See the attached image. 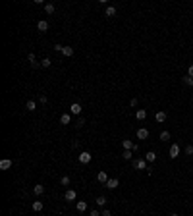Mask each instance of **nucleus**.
<instances>
[{"mask_svg": "<svg viewBox=\"0 0 193 216\" xmlns=\"http://www.w3.org/2000/svg\"><path fill=\"white\" fill-rule=\"evenodd\" d=\"M131 164H133V168H137V170H147L149 168V162L145 160V158H135V160H131Z\"/></svg>", "mask_w": 193, "mask_h": 216, "instance_id": "f257e3e1", "label": "nucleus"}, {"mask_svg": "<svg viewBox=\"0 0 193 216\" xmlns=\"http://www.w3.org/2000/svg\"><path fill=\"white\" fill-rule=\"evenodd\" d=\"M122 147H124L126 150H133V153H137V150H139V145H135L133 141H129V139H124V141H122Z\"/></svg>", "mask_w": 193, "mask_h": 216, "instance_id": "f03ea898", "label": "nucleus"}, {"mask_svg": "<svg viewBox=\"0 0 193 216\" xmlns=\"http://www.w3.org/2000/svg\"><path fill=\"white\" fill-rule=\"evenodd\" d=\"M180 154H182V149H180V145H170V150H168V156L170 158H178Z\"/></svg>", "mask_w": 193, "mask_h": 216, "instance_id": "7ed1b4c3", "label": "nucleus"}, {"mask_svg": "<svg viewBox=\"0 0 193 216\" xmlns=\"http://www.w3.org/2000/svg\"><path fill=\"white\" fill-rule=\"evenodd\" d=\"M91 153H87V150H83V153H79V156H77V160L81 162V164H89L91 162Z\"/></svg>", "mask_w": 193, "mask_h": 216, "instance_id": "20e7f679", "label": "nucleus"}, {"mask_svg": "<svg viewBox=\"0 0 193 216\" xmlns=\"http://www.w3.org/2000/svg\"><path fill=\"white\" fill-rule=\"evenodd\" d=\"M83 106H81L79 102H72V106H70V114H73V116H79Z\"/></svg>", "mask_w": 193, "mask_h": 216, "instance_id": "39448f33", "label": "nucleus"}, {"mask_svg": "<svg viewBox=\"0 0 193 216\" xmlns=\"http://www.w3.org/2000/svg\"><path fill=\"white\" fill-rule=\"evenodd\" d=\"M118 185H120V181H118V178H110V180L104 183V187H106V189H116Z\"/></svg>", "mask_w": 193, "mask_h": 216, "instance_id": "423d86ee", "label": "nucleus"}, {"mask_svg": "<svg viewBox=\"0 0 193 216\" xmlns=\"http://www.w3.org/2000/svg\"><path fill=\"white\" fill-rule=\"evenodd\" d=\"M145 118H147V110L145 108H137V110H135V120L143 122Z\"/></svg>", "mask_w": 193, "mask_h": 216, "instance_id": "0eeeda50", "label": "nucleus"}, {"mask_svg": "<svg viewBox=\"0 0 193 216\" xmlns=\"http://www.w3.org/2000/svg\"><path fill=\"white\" fill-rule=\"evenodd\" d=\"M64 199H66V201H75V199H77L75 189H68V191L64 193Z\"/></svg>", "mask_w": 193, "mask_h": 216, "instance_id": "6e6552de", "label": "nucleus"}, {"mask_svg": "<svg viewBox=\"0 0 193 216\" xmlns=\"http://www.w3.org/2000/svg\"><path fill=\"white\" fill-rule=\"evenodd\" d=\"M60 124L62 125H70L72 124V114H62V116H60Z\"/></svg>", "mask_w": 193, "mask_h": 216, "instance_id": "1a4fd4ad", "label": "nucleus"}, {"mask_svg": "<svg viewBox=\"0 0 193 216\" xmlns=\"http://www.w3.org/2000/svg\"><path fill=\"white\" fill-rule=\"evenodd\" d=\"M97 180H98V181H101V183H106V181H108V180H110V178H108V174H106V172H104V170H101V172H98V174H97Z\"/></svg>", "mask_w": 193, "mask_h": 216, "instance_id": "9d476101", "label": "nucleus"}, {"mask_svg": "<svg viewBox=\"0 0 193 216\" xmlns=\"http://www.w3.org/2000/svg\"><path fill=\"white\" fill-rule=\"evenodd\" d=\"M95 203H97V206L104 209V206H106V203H108V199H106L104 195H101V197H97V199H95Z\"/></svg>", "mask_w": 193, "mask_h": 216, "instance_id": "9b49d317", "label": "nucleus"}, {"mask_svg": "<svg viewBox=\"0 0 193 216\" xmlns=\"http://www.w3.org/2000/svg\"><path fill=\"white\" fill-rule=\"evenodd\" d=\"M147 137H149V129L139 128V129H137V139H147Z\"/></svg>", "mask_w": 193, "mask_h": 216, "instance_id": "f8f14e48", "label": "nucleus"}, {"mask_svg": "<svg viewBox=\"0 0 193 216\" xmlns=\"http://www.w3.org/2000/svg\"><path fill=\"white\" fill-rule=\"evenodd\" d=\"M10 168H12V160H10V158L0 160V170H10Z\"/></svg>", "mask_w": 193, "mask_h": 216, "instance_id": "ddd939ff", "label": "nucleus"}, {"mask_svg": "<svg viewBox=\"0 0 193 216\" xmlns=\"http://www.w3.org/2000/svg\"><path fill=\"white\" fill-rule=\"evenodd\" d=\"M145 160L149 162V164H153V162L157 160V153H153V150H149V153L145 154Z\"/></svg>", "mask_w": 193, "mask_h": 216, "instance_id": "4468645a", "label": "nucleus"}, {"mask_svg": "<svg viewBox=\"0 0 193 216\" xmlns=\"http://www.w3.org/2000/svg\"><path fill=\"white\" fill-rule=\"evenodd\" d=\"M104 15H106V18H114V15H116V8H114V6H106Z\"/></svg>", "mask_w": 193, "mask_h": 216, "instance_id": "2eb2a0df", "label": "nucleus"}, {"mask_svg": "<svg viewBox=\"0 0 193 216\" xmlns=\"http://www.w3.org/2000/svg\"><path fill=\"white\" fill-rule=\"evenodd\" d=\"M33 193H35L37 197H41V195L44 193V185H41V183H37V185L33 187Z\"/></svg>", "mask_w": 193, "mask_h": 216, "instance_id": "dca6fc26", "label": "nucleus"}, {"mask_svg": "<svg viewBox=\"0 0 193 216\" xmlns=\"http://www.w3.org/2000/svg\"><path fill=\"white\" fill-rule=\"evenodd\" d=\"M37 29H39V31H43V33H44V31H48V21L41 19V21L37 23Z\"/></svg>", "mask_w": 193, "mask_h": 216, "instance_id": "f3484780", "label": "nucleus"}, {"mask_svg": "<svg viewBox=\"0 0 193 216\" xmlns=\"http://www.w3.org/2000/svg\"><path fill=\"white\" fill-rule=\"evenodd\" d=\"M75 209H77V212H85V210H87V203L85 201H77Z\"/></svg>", "mask_w": 193, "mask_h": 216, "instance_id": "a211bd4d", "label": "nucleus"}, {"mask_svg": "<svg viewBox=\"0 0 193 216\" xmlns=\"http://www.w3.org/2000/svg\"><path fill=\"white\" fill-rule=\"evenodd\" d=\"M133 154H135L133 150H126V149L122 150V158H124V160H131V158H133Z\"/></svg>", "mask_w": 193, "mask_h": 216, "instance_id": "6ab92c4d", "label": "nucleus"}, {"mask_svg": "<svg viewBox=\"0 0 193 216\" xmlns=\"http://www.w3.org/2000/svg\"><path fill=\"white\" fill-rule=\"evenodd\" d=\"M155 120L158 122V124H162V122H166V112H157V116H155Z\"/></svg>", "mask_w": 193, "mask_h": 216, "instance_id": "aec40b11", "label": "nucleus"}, {"mask_svg": "<svg viewBox=\"0 0 193 216\" xmlns=\"http://www.w3.org/2000/svg\"><path fill=\"white\" fill-rule=\"evenodd\" d=\"M182 83L186 85V87H193V77H189V75H183V77H182Z\"/></svg>", "mask_w": 193, "mask_h": 216, "instance_id": "412c9836", "label": "nucleus"}, {"mask_svg": "<svg viewBox=\"0 0 193 216\" xmlns=\"http://www.w3.org/2000/svg\"><path fill=\"white\" fill-rule=\"evenodd\" d=\"M25 108L29 110V112H35V110H37V102H35V100H27Z\"/></svg>", "mask_w": 193, "mask_h": 216, "instance_id": "4be33fe9", "label": "nucleus"}, {"mask_svg": "<svg viewBox=\"0 0 193 216\" xmlns=\"http://www.w3.org/2000/svg\"><path fill=\"white\" fill-rule=\"evenodd\" d=\"M33 210H35V212H41V210H43V201H33Z\"/></svg>", "mask_w": 193, "mask_h": 216, "instance_id": "5701e85b", "label": "nucleus"}, {"mask_svg": "<svg viewBox=\"0 0 193 216\" xmlns=\"http://www.w3.org/2000/svg\"><path fill=\"white\" fill-rule=\"evenodd\" d=\"M27 62L33 64V66H39V62H37V58H35V54H33V52H29V54H27Z\"/></svg>", "mask_w": 193, "mask_h": 216, "instance_id": "b1692460", "label": "nucleus"}, {"mask_svg": "<svg viewBox=\"0 0 193 216\" xmlns=\"http://www.w3.org/2000/svg\"><path fill=\"white\" fill-rule=\"evenodd\" d=\"M62 54H64V56H73V46H64Z\"/></svg>", "mask_w": 193, "mask_h": 216, "instance_id": "393cba45", "label": "nucleus"}, {"mask_svg": "<svg viewBox=\"0 0 193 216\" xmlns=\"http://www.w3.org/2000/svg\"><path fill=\"white\" fill-rule=\"evenodd\" d=\"M54 4H44V12H47V14H54Z\"/></svg>", "mask_w": 193, "mask_h": 216, "instance_id": "a878e982", "label": "nucleus"}, {"mask_svg": "<svg viewBox=\"0 0 193 216\" xmlns=\"http://www.w3.org/2000/svg\"><path fill=\"white\" fill-rule=\"evenodd\" d=\"M70 183H72L70 176H62V178H60V185H70Z\"/></svg>", "mask_w": 193, "mask_h": 216, "instance_id": "bb28decb", "label": "nucleus"}, {"mask_svg": "<svg viewBox=\"0 0 193 216\" xmlns=\"http://www.w3.org/2000/svg\"><path fill=\"white\" fill-rule=\"evenodd\" d=\"M73 125H75L77 129H81V128L85 125V118H79V120H75V124H73Z\"/></svg>", "mask_w": 193, "mask_h": 216, "instance_id": "cd10ccee", "label": "nucleus"}, {"mask_svg": "<svg viewBox=\"0 0 193 216\" xmlns=\"http://www.w3.org/2000/svg\"><path fill=\"white\" fill-rule=\"evenodd\" d=\"M183 154H187V156H193V145H187L186 149H183Z\"/></svg>", "mask_w": 193, "mask_h": 216, "instance_id": "c85d7f7f", "label": "nucleus"}, {"mask_svg": "<svg viewBox=\"0 0 193 216\" xmlns=\"http://www.w3.org/2000/svg\"><path fill=\"white\" fill-rule=\"evenodd\" d=\"M158 137H160V141H168V139H170V131H160V135H158Z\"/></svg>", "mask_w": 193, "mask_h": 216, "instance_id": "c756f323", "label": "nucleus"}, {"mask_svg": "<svg viewBox=\"0 0 193 216\" xmlns=\"http://www.w3.org/2000/svg\"><path fill=\"white\" fill-rule=\"evenodd\" d=\"M50 64H52V60H50V58H43V60H41V66H43V68H48Z\"/></svg>", "mask_w": 193, "mask_h": 216, "instance_id": "7c9ffc66", "label": "nucleus"}, {"mask_svg": "<svg viewBox=\"0 0 193 216\" xmlns=\"http://www.w3.org/2000/svg\"><path fill=\"white\" fill-rule=\"evenodd\" d=\"M39 102H41V104H43V106H44V104L48 102V99H47V97H44V95H41V97H39Z\"/></svg>", "mask_w": 193, "mask_h": 216, "instance_id": "2f4dec72", "label": "nucleus"}, {"mask_svg": "<svg viewBox=\"0 0 193 216\" xmlns=\"http://www.w3.org/2000/svg\"><path fill=\"white\" fill-rule=\"evenodd\" d=\"M101 216H112V212H110L108 209H102L101 210Z\"/></svg>", "mask_w": 193, "mask_h": 216, "instance_id": "473e14b6", "label": "nucleus"}, {"mask_svg": "<svg viewBox=\"0 0 193 216\" xmlns=\"http://www.w3.org/2000/svg\"><path fill=\"white\" fill-rule=\"evenodd\" d=\"M137 102H139V100H137V99H131V100H129V106H133V108H137Z\"/></svg>", "mask_w": 193, "mask_h": 216, "instance_id": "72a5a7b5", "label": "nucleus"}, {"mask_svg": "<svg viewBox=\"0 0 193 216\" xmlns=\"http://www.w3.org/2000/svg\"><path fill=\"white\" fill-rule=\"evenodd\" d=\"M62 50H64L62 44H54V52H62Z\"/></svg>", "mask_w": 193, "mask_h": 216, "instance_id": "f704fd0d", "label": "nucleus"}, {"mask_svg": "<svg viewBox=\"0 0 193 216\" xmlns=\"http://www.w3.org/2000/svg\"><path fill=\"white\" fill-rule=\"evenodd\" d=\"M89 216H101V212H98V210H97V209H93V210H91V212H89Z\"/></svg>", "mask_w": 193, "mask_h": 216, "instance_id": "c9c22d12", "label": "nucleus"}, {"mask_svg": "<svg viewBox=\"0 0 193 216\" xmlns=\"http://www.w3.org/2000/svg\"><path fill=\"white\" fill-rule=\"evenodd\" d=\"M187 75H189V77H193V64H191L189 68H187Z\"/></svg>", "mask_w": 193, "mask_h": 216, "instance_id": "e433bc0d", "label": "nucleus"}, {"mask_svg": "<svg viewBox=\"0 0 193 216\" xmlns=\"http://www.w3.org/2000/svg\"><path fill=\"white\" fill-rule=\"evenodd\" d=\"M77 147H79V141L73 139V141H72V149H77Z\"/></svg>", "mask_w": 193, "mask_h": 216, "instance_id": "4c0bfd02", "label": "nucleus"}, {"mask_svg": "<svg viewBox=\"0 0 193 216\" xmlns=\"http://www.w3.org/2000/svg\"><path fill=\"white\" fill-rule=\"evenodd\" d=\"M170 216H180V214H176V212H174V214H170Z\"/></svg>", "mask_w": 193, "mask_h": 216, "instance_id": "58836bf2", "label": "nucleus"}, {"mask_svg": "<svg viewBox=\"0 0 193 216\" xmlns=\"http://www.w3.org/2000/svg\"><path fill=\"white\" fill-rule=\"evenodd\" d=\"M191 6H193V2H191Z\"/></svg>", "mask_w": 193, "mask_h": 216, "instance_id": "ea45409f", "label": "nucleus"}, {"mask_svg": "<svg viewBox=\"0 0 193 216\" xmlns=\"http://www.w3.org/2000/svg\"><path fill=\"white\" fill-rule=\"evenodd\" d=\"M191 108H193V104H191Z\"/></svg>", "mask_w": 193, "mask_h": 216, "instance_id": "a19ab883", "label": "nucleus"}, {"mask_svg": "<svg viewBox=\"0 0 193 216\" xmlns=\"http://www.w3.org/2000/svg\"><path fill=\"white\" fill-rule=\"evenodd\" d=\"M143 216H147V214H143Z\"/></svg>", "mask_w": 193, "mask_h": 216, "instance_id": "79ce46f5", "label": "nucleus"}]
</instances>
